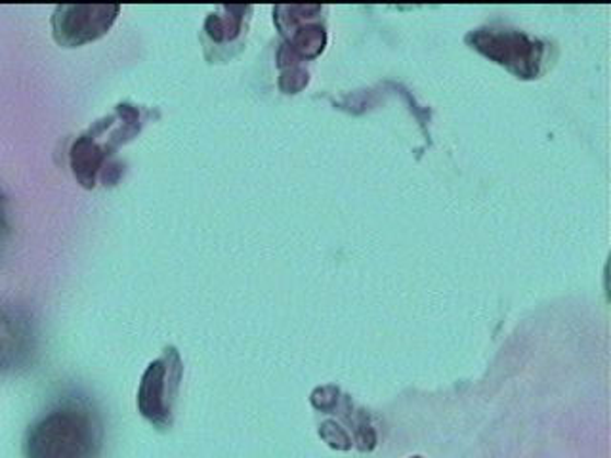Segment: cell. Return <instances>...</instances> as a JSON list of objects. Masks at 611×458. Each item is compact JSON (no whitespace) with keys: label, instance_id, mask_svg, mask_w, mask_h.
Segmentation results:
<instances>
[{"label":"cell","instance_id":"277c9868","mask_svg":"<svg viewBox=\"0 0 611 458\" xmlns=\"http://www.w3.org/2000/svg\"><path fill=\"white\" fill-rule=\"evenodd\" d=\"M468 40H472L480 52L521 77L536 75L543 56V46L518 31L480 30L472 33Z\"/></svg>","mask_w":611,"mask_h":458},{"label":"cell","instance_id":"8992f818","mask_svg":"<svg viewBox=\"0 0 611 458\" xmlns=\"http://www.w3.org/2000/svg\"><path fill=\"white\" fill-rule=\"evenodd\" d=\"M69 163H71V171L75 174L77 181L83 188L92 189L99 180L107 163H111V158L107 157L104 148L91 134H84L77 138L75 143L71 145Z\"/></svg>","mask_w":611,"mask_h":458},{"label":"cell","instance_id":"3957f363","mask_svg":"<svg viewBox=\"0 0 611 458\" xmlns=\"http://www.w3.org/2000/svg\"><path fill=\"white\" fill-rule=\"evenodd\" d=\"M119 12V4H61L54 12V38L66 48L89 45L107 35Z\"/></svg>","mask_w":611,"mask_h":458},{"label":"cell","instance_id":"7a4b0ae2","mask_svg":"<svg viewBox=\"0 0 611 458\" xmlns=\"http://www.w3.org/2000/svg\"><path fill=\"white\" fill-rule=\"evenodd\" d=\"M181 367L180 353L173 345L165 348L161 357L152 361L145 368L140 388H138V411L153 428L166 430L173 426L174 403L180 390Z\"/></svg>","mask_w":611,"mask_h":458},{"label":"cell","instance_id":"30bf717a","mask_svg":"<svg viewBox=\"0 0 611 458\" xmlns=\"http://www.w3.org/2000/svg\"><path fill=\"white\" fill-rule=\"evenodd\" d=\"M8 235H10V224H8L7 203L4 197L0 196V256L7 248Z\"/></svg>","mask_w":611,"mask_h":458},{"label":"cell","instance_id":"5b68a950","mask_svg":"<svg viewBox=\"0 0 611 458\" xmlns=\"http://www.w3.org/2000/svg\"><path fill=\"white\" fill-rule=\"evenodd\" d=\"M35 350V331L23 309L0 301V373L20 367Z\"/></svg>","mask_w":611,"mask_h":458},{"label":"cell","instance_id":"52a82bcc","mask_svg":"<svg viewBox=\"0 0 611 458\" xmlns=\"http://www.w3.org/2000/svg\"><path fill=\"white\" fill-rule=\"evenodd\" d=\"M245 7H224L226 14H212L204 23L207 35L214 43H227L234 40L243 30V17H245Z\"/></svg>","mask_w":611,"mask_h":458},{"label":"cell","instance_id":"9c48e42d","mask_svg":"<svg viewBox=\"0 0 611 458\" xmlns=\"http://www.w3.org/2000/svg\"><path fill=\"white\" fill-rule=\"evenodd\" d=\"M308 83V73L303 69H289L281 75L280 86L285 92L303 91L304 86Z\"/></svg>","mask_w":611,"mask_h":458},{"label":"cell","instance_id":"ba28073f","mask_svg":"<svg viewBox=\"0 0 611 458\" xmlns=\"http://www.w3.org/2000/svg\"><path fill=\"white\" fill-rule=\"evenodd\" d=\"M319 434L334 449H350V445H352L350 444V437L346 436V432L340 428L337 422H325L321 430H319Z\"/></svg>","mask_w":611,"mask_h":458},{"label":"cell","instance_id":"8fae6325","mask_svg":"<svg viewBox=\"0 0 611 458\" xmlns=\"http://www.w3.org/2000/svg\"><path fill=\"white\" fill-rule=\"evenodd\" d=\"M415 458H421V457H415Z\"/></svg>","mask_w":611,"mask_h":458},{"label":"cell","instance_id":"6da1fadb","mask_svg":"<svg viewBox=\"0 0 611 458\" xmlns=\"http://www.w3.org/2000/svg\"><path fill=\"white\" fill-rule=\"evenodd\" d=\"M104 422L91 399L69 394L48 407L25 434V458H99Z\"/></svg>","mask_w":611,"mask_h":458}]
</instances>
